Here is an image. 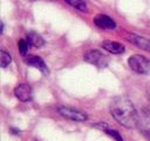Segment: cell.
I'll return each instance as SVG.
<instances>
[{
	"mask_svg": "<svg viewBox=\"0 0 150 141\" xmlns=\"http://www.w3.org/2000/svg\"><path fill=\"white\" fill-rule=\"evenodd\" d=\"M0 54H1V67L5 68V67H7V66L11 63L12 56H11L6 51H4V49H1Z\"/></svg>",
	"mask_w": 150,
	"mask_h": 141,
	"instance_id": "5bb4252c",
	"label": "cell"
},
{
	"mask_svg": "<svg viewBox=\"0 0 150 141\" xmlns=\"http://www.w3.org/2000/svg\"><path fill=\"white\" fill-rule=\"evenodd\" d=\"M83 59H84V61H87V62H89V63H91V65H94V66L101 67V68L107 67V65H108V62H109L108 58H107L103 53H101L100 51H97V49L88 51V52L84 54Z\"/></svg>",
	"mask_w": 150,
	"mask_h": 141,
	"instance_id": "3957f363",
	"label": "cell"
},
{
	"mask_svg": "<svg viewBox=\"0 0 150 141\" xmlns=\"http://www.w3.org/2000/svg\"><path fill=\"white\" fill-rule=\"evenodd\" d=\"M14 94L20 101H23V102L32 100V96H33V92H32L30 86L26 85V83H21L19 86H16L14 89Z\"/></svg>",
	"mask_w": 150,
	"mask_h": 141,
	"instance_id": "5b68a950",
	"label": "cell"
},
{
	"mask_svg": "<svg viewBox=\"0 0 150 141\" xmlns=\"http://www.w3.org/2000/svg\"><path fill=\"white\" fill-rule=\"evenodd\" d=\"M25 62L29 66H33L38 69H40L43 74H49V69L48 67L46 66V63L43 62V60L40 58V56H36V55H26L25 58Z\"/></svg>",
	"mask_w": 150,
	"mask_h": 141,
	"instance_id": "8992f818",
	"label": "cell"
},
{
	"mask_svg": "<svg viewBox=\"0 0 150 141\" xmlns=\"http://www.w3.org/2000/svg\"><path fill=\"white\" fill-rule=\"evenodd\" d=\"M27 38L29 39L30 45H33L34 47L40 48V47H42V46L45 45V40L41 38V35H39V34H38V33H35V32H30V33L28 34V36H27Z\"/></svg>",
	"mask_w": 150,
	"mask_h": 141,
	"instance_id": "8fae6325",
	"label": "cell"
},
{
	"mask_svg": "<svg viewBox=\"0 0 150 141\" xmlns=\"http://www.w3.org/2000/svg\"><path fill=\"white\" fill-rule=\"evenodd\" d=\"M59 113L63 118L73 120V121H77V122H83V121H86L88 119L86 113L76 110V109H73V108H68V107H60L59 108Z\"/></svg>",
	"mask_w": 150,
	"mask_h": 141,
	"instance_id": "277c9868",
	"label": "cell"
},
{
	"mask_svg": "<svg viewBox=\"0 0 150 141\" xmlns=\"http://www.w3.org/2000/svg\"><path fill=\"white\" fill-rule=\"evenodd\" d=\"M129 41L134 45H136L138 48L143 49V51H146L150 53V40L144 38V36H139V35H136V34H130L128 36Z\"/></svg>",
	"mask_w": 150,
	"mask_h": 141,
	"instance_id": "ba28073f",
	"label": "cell"
},
{
	"mask_svg": "<svg viewBox=\"0 0 150 141\" xmlns=\"http://www.w3.org/2000/svg\"><path fill=\"white\" fill-rule=\"evenodd\" d=\"M102 47L105 51H108L109 53H112V54H122L125 51L124 46L120 42H116V41H103Z\"/></svg>",
	"mask_w": 150,
	"mask_h": 141,
	"instance_id": "9c48e42d",
	"label": "cell"
},
{
	"mask_svg": "<svg viewBox=\"0 0 150 141\" xmlns=\"http://www.w3.org/2000/svg\"><path fill=\"white\" fill-rule=\"evenodd\" d=\"M29 46H30V41H29L28 38H27V39H21V40H19V42H18L19 51H20V53H21L22 55L26 54V52L28 51Z\"/></svg>",
	"mask_w": 150,
	"mask_h": 141,
	"instance_id": "4fadbf2b",
	"label": "cell"
},
{
	"mask_svg": "<svg viewBox=\"0 0 150 141\" xmlns=\"http://www.w3.org/2000/svg\"><path fill=\"white\" fill-rule=\"evenodd\" d=\"M67 4H69L70 6L77 8L79 11L81 12H87L88 11V7H87V4L84 0H66Z\"/></svg>",
	"mask_w": 150,
	"mask_h": 141,
	"instance_id": "7c38bea8",
	"label": "cell"
},
{
	"mask_svg": "<svg viewBox=\"0 0 150 141\" xmlns=\"http://www.w3.org/2000/svg\"><path fill=\"white\" fill-rule=\"evenodd\" d=\"M94 22L97 27L102 28V29H114L116 27V22L108 15L104 14H98L95 16Z\"/></svg>",
	"mask_w": 150,
	"mask_h": 141,
	"instance_id": "52a82bcc",
	"label": "cell"
},
{
	"mask_svg": "<svg viewBox=\"0 0 150 141\" xmlns=\"http://www.w3.org/2000/svg\"><path fill=\"white\" fill-rule=\"evenodd\" d=\"M129 67L138 74H148L150 72V60L143 55L135 54L128 59Z\"/></svg>",
	"mask_w": 150,
	"mask_h": 141,
	"instance_id": "7a4b0ae2",
	"label": "cell"
},
{
	"mask_svg": "<svg viewBox=\"0 0 150 141\" xmlns=\"http://www.w3.org/2000/svg\"><path fill=\"white\" fill-rule=\"evenodd\" d=\"M110 114L125 128H135L138 125V118L132 102L125 96H117L110 103Z\"/></svg>",
	"mask_w": 150,
	"mask_h": 141,
	"instance_id": "6da1fadb",
	"label": "cell"
},
{
	"mask_svg": "<svg viewBox=\"0 0 150 141\" xmlns=\"http://www.w3.org/2000/svg\"><path fill=\"white\" fill-rule=\"evenodd\" d=\"M95 127H96V128H100L102 132H104L105 134H108L109 136H111L114 140H116V141H123V137L120 135V133H118L116 129L111 128V127H110L109 125H107L105 122H98V123L95 125Z\"/></svg>",
	"mask_w": 150,
	"mask_h": 141,
	"instance_id": "30bf717a",
	"label": "cell"
}]
</instances>
